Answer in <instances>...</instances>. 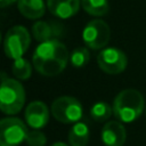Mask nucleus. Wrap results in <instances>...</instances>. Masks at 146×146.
Returning a JSON list of instances; mask_svg holds the SVG:
<instances>
[{"mask_svg": "<svg viewBox=\"0 0 146 146\" xmlns=\"http://www.w3.org/2000/svg\"><path fill=\"white\" fill-rule=\"evenodd\" d=\"M68 60V50L59 40L41 42L35 48L32 56L34 68L44 76L59 74L65 70Z\"/></svg>", "mask_w": 146, "mask_h": 146, "instance_id": "1", "label": "nucleus"}, {"mask_svg": "<svg viewBox=\"0 0 146 146\" xmlns=\"http://www.w3.org/2000/svg\"><path fill=\"white\" fill-rule=\"evenodd\" d=\"M145 100L143 95L132 88L120 91L113 102V114L120 122L136 121L144 112Z\"/></svg>", "mask_w": 146, "mask_h": 146, "instance_id": "2", "label": "nucleus"}, {"mask_svg": "<svg viewBox=\"0 0 146 146\" xmlns=\"http://www.w3.org/2000/svg\"><path fill=\"white\" fill-rule=\"evenodd\" d=\"M25 103V90L16 79L8 78L5 72L1 73L0 87V110L8 115L18 113Z\"/></svg>", "mask_w": 146, "mask_h": 146, "instance_id": "3", "label": "nucleus"}, {"mask_svg": "<svg viewBox=\"0 0 146 146\" xmlns=\"http://www.w3.org/2000/svg\"><path fill=\"white\" fill-rule=\"evenodd\" d=\"M51 114L60 123H76L82 117L83 108L76 98L60 96L52 102Z\"/></svg>", "mask_w": 146, "mask_h": 146, "instance_id": "4", "label": "nucleus"}, {"mask_svg": "<svg viewBox=\"0 0 146 146\" xmlns=\"http://www.w3.org/2000/svg\"><path fill=\"white\" fill-rule=\"evenodd\" d=\"M31 43V36L24 26L16 25L8 30L3 40V50L8 58H21Z\"/></svg>", "mask_w": 146, "mask_h": 146, "instance_id": "5", "label": "nucleus"}, {"mask_svg": "<svg viewBox=\"0 0 146 146\" xmlns=\"http://www.w3.org/2000/svg\"><path fill=\"white\" fill-rule=\"evenodd\" d=\"M29 133L26 124L18 117H5L0 122V146H17Z\"/></svg>", "mask_w": 146, "mask_h": 146, "instance_id": "6", "label": "nucleus"}, {"mask_svg": "<svg viewBox=\"0 0 146 146\" xmlns=\"http://www.w3.org/2000/svg\"><path fill=\"white\" fill-rule=\"evenodd\" d=\"M82 39L89 49H104L111 39V29L102 19L90 21L82 31Z\"/></svg>", "mask_w": 146, "mask_h": 146, "instance_id": "7", "label": "nucleus"}, {"mask_svg": "<svg viewBox=\"0 0 146 146\" xmlns=\"http://www.w3.org/2000/svg\"><path fill=\"white\" fill-rule=\"evenodd\" d=\"M97 64L107 74H119L123 72L128 64L125 54L114 47L104 48L97 55Z\"/></svg>", "mask_w": 146, "mask_h": 146, "instance_id": "8", "label": "nucleus"}, {"mask_svg": "<svg viewBox=\"0 0 146 146\" xmlns=\"http://www.w3.org/2000/svg\"><path fill=\"white\" fill-rule=\"evenodd\" d=\"M65 27L58 21H39L32 26V34L36 41L46 42L59 40L64 35Z\"/></svg>", "mask_w": 146, "mask_h": 146, "instance_id": "9", "label": "nucleus"}, {"mask_svg": "<svg viewBox=\"0 0 146 146\" xmlns=\"http://www.w3.org/2000/svg\"><path fill=\"white\" fill-rule=\"evenodd\" d=\"M27 125L38 130L47 125L49 121V111L43 102L34 100L27 105L24 113Z\"/></svg>", "mask_w": 146, "mask_h": 146, "instance_id": "10", "label": "nucleus"}, {"mask_svg": "<svg viewBox=\"0 0 146 146\" xmlns=\"http://www.w3.org/2000/svg\"><path fill=\"white\" fill-rule=\"evenodd\" d=\"M102 141L105 146H123L127 139L124 125L120 121H108L102 129Z\"/></svg>", "mask_w": 146, "mask_h": 146, "instance_id": "11", "label": "nucleus"}, {"mask_svg": "<svg viewBox=\"0 0 146 146\" xmlns=\"http://www.w3.org/2000/svg\"><path fill=\"white\" fill-rule=\"evenodd\" d=\"M47 7L56 17L66 19L79 11L81 0H47Z\"/></svg>", "mask_w": 146, "mask_h": 146, "instance_id": "12", "label": "nucleus"}, {"mask_svg": "<svg viewBox=\"0 0 146 146\" xmlns=\"http://www.w3.org/2000/svg\"><path fill=\"white\" fill-rule=\"evenodd\" d=\"M17 8L24 17L29 19H38L43 16L46 3L43 0H18Z\"/></svg>", "mask_w": 146, "mask_h": 146, "instance_id": "13", "label": "nucleus"}, {"mask_svg": "<svg viewBox=\"0 0 146 146\" xmlns=\"http://www.w3.org/2000/svg\"><path fill=\"white\" fill-rule=\"evenodd\" d=\"M89 127L87 123L79 121L73 124L68 132V143L71 146H86L89 141Z\"/></svg>", "mask_w": 146, "mask_h": 146, "instance_id": "14", "label": "nucleus"}, {"mask_svg": "<svg viewBox=\"0 0 146 146\" xmlns=\"http://www.w3.org/2000/svg\"><path fill=\"white\" fill-rule=\"evenodd\" d=\"M81 7L91 16H105L110 10L108 0H81Z\"/></svg>", "mask_w": 146, "mask_h": 146, "instance_id": "15", "label": "nucleus"}, {"mask_svg": "<svg viewBox=\"0 0 146 146\" xmlns=\"http://www.w3.org/2000/svg\"><path fill=\"white\" fill-rule=\"evenodd\" d=\"M11 71L15 78H17L18 80H27L32 74V67L30 62L23 57L14 59V63L11 65Z\"/></svg>", "mask_w": 146, "mask_h": 146, "instance_id": "16", "label": "nucleus"}, {"mask_svg": "<svg viewBox=\"0 0 146 146\" xmlns=\"http://www.w3.org/2000/svg\"><path fill=\"white\" fill-rule=\"evenodd\" d=\"M112 113H113V107H111L110 104L105 102H97L90 108V115L97 122L107 121L111 117Z\"/></svg>", "mask_w": 146, "mask_h": 146, "instance_id": "17", "label": "nucleus"}, {"mask_svg": "<svg viewBox=\"0 0 146 146\" xmlns=\"http://www.w3.org/2000/svg\"><path fill=\"white\" fill-rule=\"evenodd\" d=\"M90 52L86 47H78L75 48L70 55V63L75 68H81L89 63Z\"/></svg>", "mask_w": 146, "mask_h": 146, "instance_id": "18", "label": "nucleus"}, {"mask_svg": "<svg viewBox=\"0 0 146 146\" xmlns=\"http://www.w3.org/2000/svg\"><path fill=\"white\" fill-rule=\"evenodd\" d=\"M25 141L29 146H44L47 143V137L40 130H32L29 131Z\"/></svg>", "mask_w": 146, "mask_h": 146, "instance_id": "19", "label": "nucleus"}, {"mask_svg": "<svg viewBox=\"0 0 146 146\" xmlns=\"http://www.w3.org/2000/svg\"><path fill=\"white\" fill-rule=\"evenodd\" d=\"M16 1H18V0H0V6L3 8V7H7V6L13 5Z\"/></svg>", "mask_w": 146, "mask_h": 146, "instance_id": "20", "label": "nucleus"}, {"mask_svg": "<svg viewBox=\"0 0 146 146\" xmlns=\"http://www.w3.org/2000/svg\"><path fill=\"white\" fill-rule=\"evenodd\" d=\"M51 146H67V145H66V144H64V143H62V141H58V143L52 144Z\"/></svg>", "mask_w": 146, "mask_h": 146, "instance_id": "21", "label": "nucleus"}]
</instances>
